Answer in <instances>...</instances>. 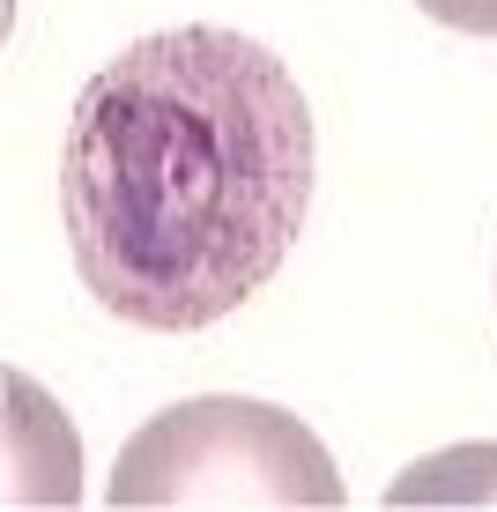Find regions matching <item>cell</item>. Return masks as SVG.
Here are the masks:
<instances>
[{"label":"cell","mask_w":497,"mask_h":512,"mask_svg":"<svg viewBox=\"0 0 497 512\" xmlns=\"http://www.w3.org/2000/svg\"><path fill=\"white\" fill-rule=\"evenodd\" d=\"M312 179L319 134L290 67L245 30L171 23L75 97L60 223L112 320L201 334L275 282Z\"/></svg>","instance_id":"obj_1"},{"label":"cell","mask_w":497,"mask_h":512,"mask_svg":"<svg viewBox=\"0 0 497 512\" xmlns=\"http://www.w3.org/2000/svg\"><path fill=\"white\" fill-rule=\"evenodd\" d=\"M431 23L468 30V38H497V0H416Z\"/></svg>","instance_id":"obj_3"},{"label":"cell","mask_w":497,"mask_h":512,"mask_svg":"<svg viewBox=\"0 0 497 512\" xmlns=\"http://www.w3.org/2000/svg\"><path fill=\"white\" fill-rule=\"evenodd\" d=\"M342 468L312 438L305 416L275 409V401H238L208 394L179 409L149 416L119 446L104 505L134 512H201V505H245V512H334Z\"/></svg>","instance_id":"obj_2"}]
</instances>
